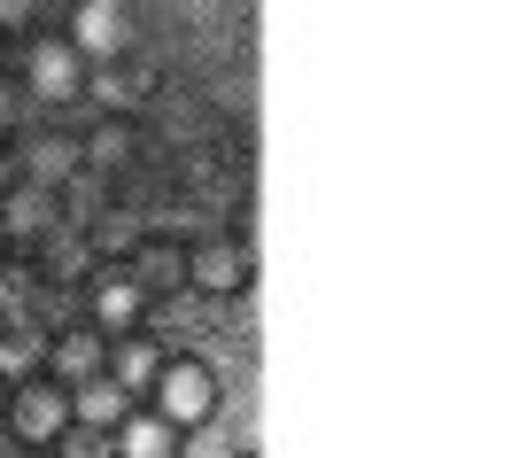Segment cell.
Segmentation results:
<instances>
[{
	"label": "cell",
	"instance_id": "6da1fadb",
	"mask_svg": "<svg viewBox=\"0 0 512 458\" xmlns=\"http://www.w3.org/2000/svg\"><path fill=\"white\" fill-rule=\"evenodd\" d=\"M163 396H171V420H202V412H210V381H202L194 365L163 373Z\"/></svg>",
	"mask_w": 512,
	"mask_h": 458
},
{
	"label": "cell",
	"instance_id": "7a4b0ae2",
	"mask_svg": "<svg viewBox=\"0 0 512 458\" xmlns=\"http://www.w3.org/2000/svg\"><path fill=\"white\" fill-rule=\"evenodd\" d=\"M117 458H171V427L163 420H132L125 443H117Z\"/></svg>",
	"mask_w": 512,
	"mask_h": 458
},
{
	"label": "cell",
	"instance_id": "3957f363",
	"mask_svg": "<svg viewBox=\"0 0 512 458\" xmlns=\"http://www.w3.org/2000/svg\"><path fill=\"white\" fill-rule=\"evenodd\" d=\"M39 94H70V86H78V55H70V47H39Z\"/></svg>",
	"mask_w": 512,
	"mask_h": 458
},
{
	"label": "cell",
	"instance_id": "277c9868",
	"mask_svg": "<svg viewBox=\"0 0 512 458\" xmlns=\"http://www.w3.org/2000/svg\"><path fill=\"white\" fill-rule=\"evenodd\" d=\"M78 420H94V427L125 420V389H109V381H94V389H78Z\"/></svg>",
	"mask_w": 512,
	"mask_h": 458
},
{
	"label": "cell",
	"instance_id": "5b68a950",
	"mask_svg": "<svg viewBox=\"0 0 512 458\" xmlns=\"http://www.w3.org/2000/svg\"><path fill=\"white\" fill-rule=\"evenodd\" d=\"M132 319H140V295H132L125 280H117V288H101V327H132Z\"/></svg>",
	"mask_w": 512,
	"mask_h": 458
},
{
	"label": "cell",
	"instance_id": "8992f818",
	"mask_svg": "<svg viewBox=\"0 0 512 458\" xmlns=\"http://www.w3.org/2000/svg\"><path fill=\"white\" fill-rule=\"evenodd\" d=\"M156 381V350H125L117 358V389H148Z\"/></svg>",
	"mask_w": 512,
	"mask_h": 458
},
{
	"label": "cell",
	"instance_id": "52a82bcc",
	"mask_svg": "<svg viewBox=\"0 0 512 458\" xmlns=\"http://www.w3.org/2000/svg\"><path fill=\"white\" fill-rule=\"evenodd\" d=\"M55 420H63V404H55V396H24V427H39V435H47Z\"/></svg>",
	"mask_w": 512,
	"mask_h": 458
},
{
	"label": "cell",
	"instance_id": "ba28073f",
	"mask_svg": "<svg viewBox=\"0 0 512 458\" xmlns=\"http://www.w3.org/2000/svg\"><path fill=\"white\" fill-rule=\"evenodd\" d=\"M94 342H63V350H55V365H63V373H94Z\"/></svg>",
	"mask_w": 512,
	"mask_h": 458
},
{
	"label": "cell",
	"instance_id": "9c48e42d",
	"mask_svg": "<svg viewBox=\"0 0 512 458\" xmlns=\"http://www.w3.org/2000/svg\"><path fill=\"white\" fill-rule=\"evenodd\" d=\"M86 39H94V47H109V39H117V16H109V8H94V16H86Z\"/></svg>",
	"mask_w": 512,
	"mask_h": 458
},
{
	"label": "cell",
	"instance_id": "30bf717a",
	"mask_svg": "<svg viewBox=\"0 0 512 458\" xmlns=\"http://www.w3.org/2000/svg\"><path fill=\"white\" fill-rule=\"evenodd\" d=\"M63 458H109V443H94V435H78V443H70Z\"/></svg>",
	"mask_w": 512,
	"mask_h": 458
},
{
	"label": "cell",
	"instance_id": "8fae6325",
	"mask_svg": "<svg viewBox=\"0 0 512 458\" xmlns=\"http://www.w3.org/2000/svg\"><path fill=\"white\" fill-rule=\"evenodd\" d=\"M8 16H24V0H0V24H8Z\"/></svg>",
	"mask_w": 512,
	"mask_h": 458
}]
</instances>
